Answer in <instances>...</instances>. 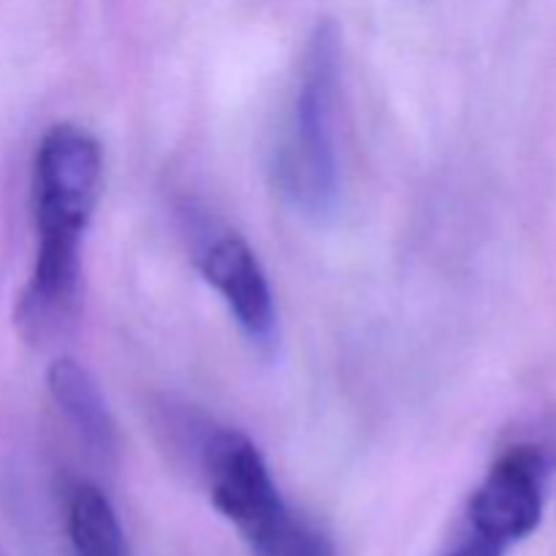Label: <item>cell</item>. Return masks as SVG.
<instances>
[{"mask_svg": "<svg viewBox=\"0 0 556 556\" xmlns=\"http://www.w3.org/2000/svg\"><path fill=\"white\" fill-rule=\"evenodd\" d=\"M103 152L85 128L58 123L33 161L36 264L16 299L14 324L30 345H43L74 324L79 307L81 237L101 195Z\"/></svg>", "mask_w": 556, "mask_h": 556, "instance_id": "cell-1", "label": "cell"}, {"mask_svg": "<svg viewBox=\"0 0 556 556\" xmlns=\"http://www.w3.org/2000/svg\"><path fill=\"white\" fill-rule=\"evenodd\" d=\"M342 36L337 22L324 20L309 33L302 58L291 128L280 147L277 177L296 210L326 217L340 201L337 161V92H340Z\"/></svg>", "mask_w": 556, "mask_h": 556, "instance_id": "cell-2", "label": "cell"}, {"mask_svg": "<svg viewBox=\"0 0 556 556\" xmlns=\"http://www.w3.org/2000/svg\"><path fill=\"white\" fill-rule=\"evenodd\" d=\"M552 454L538 443H516L489 467L467 505V535L508 554L541 527Z\"/></svg>", "mask_w": 556, "mask_h": 556, "instance_id": "cell-3", "label": "cell"}, {"mask_svg": "<svg viewBox=\"0 0 556 556\" xmlns=\"http://www.w3.org/2000/svg\"><path fill=\"white\" fill-rule=\"evenodd\" d=\"M201 467L210 481L212 505L237 527L253 552L293 516L264 456L237 429H215L201 440Z\"/></svg>", "mask_w": 556, "mask_h": 556, "instance_id": "cell-4", "label": "cell"}, {"mask_svg": "<svg viewBox=\"0 0 556 556\" xmlns=\"http://www.w3.org/2000/svg\"><path fill=\"white\" fill-rule=\"evenodd\" d=\"M204 280L223 296L233 320L258 351L277 348V309L264 266L239 233H220L199 255Z\"/></svg>", "mask_w": 556, "mask_h": 556, "instance_id": "cell-5", "label": "cell"}, {"mask_svg": "<svg viewBox=\"0 0 556 556\" xmlns=\"http://www.w3.org/2000/svg\"><path fill=\"white\" fill-rule=\"evenodd\" d=\"M47 389L87 451L96 459L112 462L117 456V427L92 375L74 358H58L47 372Z\"/></svg>", "mask_w": 556, "mask_h": 556, "instance_id": "cell-6", "label": "cell"}, {"mask_svg": "<svg viewBox=\"0 0 556 556\" xmlns=\"http://www.w3.org/2000/svg\"><path fill=\"white\" fill-rule=\"evenodd\" d=\"M65 530L74 556H128L123 527L112 503L90 483H79L71 492Z\"/></svg>", "mask_w": 556, "mask_h": 556, "instance_id": "cell-7", "label": "cell"}, {"mask_svg": "<svg viewBox=\"0 0 556 556\" xmlns=\"http://www.w3.org/2000/svg\"><path fill=\"white\" fill-rule=\"evenodd\" d=\"M255 556H337L331 543L313 530L309 525L299 521L296 516L286 521L269 541L255 548Z\"/></svg>", "mask_w": 556, "mask_h": 556, "instance_id": "cell-8", "label": "cell"}, {"mask_svg": "<svg viewBox=\"0 0 556 556\" xmlns=\"http://www.w3.org/2000/svg\"><path fill=\"white\" fill-rule=\"evenodd\" d=\"M445 556H508V554L500 552V548H494V546H489V543H481V541H476V538L467 535L459 546L451 548Z\"/></svg>", "mask_w": 556, "mask_h": 556, "instance_id": "cell-9", "label": "cell"}]
</instances>
